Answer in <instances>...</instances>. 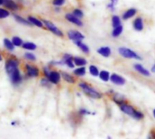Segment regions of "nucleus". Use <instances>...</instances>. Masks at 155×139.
Instances as JSON below:
<instances>
[{
	"label": "nucleus",
	"mask_w": 155,
	"mask_h": 139,
	"mask_svg": "<svg viewBox=\"0 0 155 139\" xmlns=\"http://www.w3.org/2000/svg\"><path fill=\"white\" fill-rule=\"evenodd\" d=\"M119 108L123 113L132 117L133 118H134L136 120H141V119H143V118H144V114L142 111L136 109L134 106L130 105L129 103L124 102V103L119 105Z\"/></svg>",
	"instance_id": "nucleus-1"
},
{
	"label": "nucleus",
	"mask_w": 155,
	"mask_h": 139,
	"mask_svg": "<svg viewBox=\"0 0 155 139\" xmlns=\"http://www.w3.org/2000/svg\"><path fill=\"white\" fill-rule=\"evenodd\" d=\"M79 87L82 89V90L90 98L92 99H95V100H99L103 97V94L99 91H97L95 89H94L91 85L85 83V82H81L79 83Z\"/></svg>",
	"instance_id": "nucleus-2"
},
{
	"label": "nucleus",
	"mask_w": 155,
	"mask_h": 139,
	"mask_svg": "<svg viewBox=\"0 0 155 139\" xmlns=\"http://www.w3.org/2000/svg\"><path fill=\"white\" fill-rule=\"evenodd\" d=\"M119 53L125 59H135V60H142V57L134 50L127 48V47H120L118 49Z\"/></svg>",
	"instance_id": "nucleus-3"
},
{
	"label": "nucleus",
	"mask_w": 155,
	"mask_h": 139,
	"mask_svg": "<svg viewBox=\"0 0 155 139\" xmlns=\"http://www.w3.org/2000/svg\"><path fill=\"white\" fill-rule=\"evenodd\" d=\"M44 72H45V75L46 76V78L48 79V81L51 83H54V84L59 83L60 79H61V75H60V73L58 71H49L47 68H45Z\"/></svg>",
	"instance_id": "nucleus-4"
},
{
	"label": "nucleus",
	"mask_w": 155,
	"mask_h": 139,
	"mask_svg": "<svg viewBox=\"0 0 155 139\" xmlns=\"http://www.w3.org/2000/svg\"><path fill=\"white\" fill-rule=\"evenodd\" d=\"M19 62L16 59H8L5 62V71L8 76L16 69H18Z\"/></svg>",
	"instance_id": "nucleus-5"
},
{
	"label": "nucleus",
	"mask_w": 155,
	"mask_h": 139,
	"mask_svg": "<svg viewBox=\"0 0 155 139\" xmlns=\"http://www.w3.org/2000/svg\"><path fill=\"white\" fill-rule=\"evenodd\" d=\"M42 22H43V24H45V25L46 26V28H47L49 31H51L53 33H54L55 35H57V36H59V37H63V36H64V33L61 32V30H59L52 22H50V21H48V20H45V19H44Z\"/></svg>",
	"instance_id": "nucleus-6"
},
{
	"label": "nucleus",
	"mask_w": 155,
	"mask_h": 139,
	"mask_svg": "<svg viewBox=\"0 0 155 139\" xmlns=\"http://www.w3.org/2000/svg\"><path fill=\"white\" fill-rule=\"evenodd\" d=\"M9 78L11 80V82L14 84V85H18L22 82V76L20 74V71H19V69H16L10 75H9Z\"/></svg>",
	"instance_id": "nucleus-7"
},
{
	"label": "nucleus",
	"mask_w": 155,
	"mask_h": 139,
	"mask_svg": "<svg viewBox=\"0 0 155 139\" xmlns=\"http://www.w3.org/2000/svg\"><path fill=\"white\" fill-rule=\"evenodd\" d=\"M110 80L111 81L115 84V85H118V86H123L126 83V80L121 76V75H118L116 73H113L111 76H110Z\"/></svg>",
	"instance_id": "nucleus-8"
},
{
	"label": "nucleus",
	"mask_w": 155,
	"mask_h": 139,
	"mask_svg": "<svg viewBox=\"0 0 155 139\" xmlns=\"http://www.w3.org/2000/svg\"><path fill=\"white\" fill-rule=\"evenodd\" d=\"M67 35H68L69 39L74 41H74H82L84 39V35L83 33H81L80 32L75 31V30H70L67 33Z\"/></svg>",
	"instance_id": "nucleus-9"
},
{
	"label": "nucleus",
	"mask_w": 155,
	"mask_h": 139,
	"mask_svg": "<svg viewBox=\"0 0 155 139\" xmlns=\"http://www.w3.org/2000/svg\"><path fill=\"white\" fill-rule=\"evenodd\" d=\"M133 26L134 29L137 32H142L144 29V22L142 17H136L134 21L133 22Z\"/></svg>",
	"instance_id": "nucleus-10"
},
{
	"label": "nucleus",
	"mask_w": 155,
	"mask_h": 139,
	"mask_svg": "<svg viewBox=\"0 0 155 139\" xmlns=\"http://www.w3.org/2000/svg\"><path fill=\"white\" fill-rule=\"evenodd\" d=\"M25 71H26V73H27L28 77L34 78V77H37L39 75V70L36 67L33 66V65L26 64L25 65Z\"/></svg>",
	"instance_id": "nucleus-11"
},
{
	"label": "nucleus",
	"mask_w": 155,
	"mask_h": 139,
	"mask_svg": "<svg viewBox=\"0 0 155 139\" xmlns=\"http://www.w3.org/2000/svg\"><path fill=\"white\" fill-rule=\"evenodd\" d=\"M134 69L138 73H140V74L143 75V76H145V77H150V76H151L150 71H149L147 69H145L142 64H139V63L134 64Z\"/></svg>",
	"instance_id": "nucleus-12"
},
{
	"label": "nucleus",
	"mask_w": 155,
	"mask_h": 139,
	"mask_svg": "<svg viewBox=\"0 0 155 139\" xmlns=\"http://www.w3.org/2000/svg\"><path fill=\"white\" fill-rule=\"evenodd\" d=\"M65 18H66V20H68L70 23H72V24H75V25H77V26H83V22L80 20V18H78V17H76L75 15H74L73 14H65Z\"/></svg>",
	"instance_id": "nucleus-13"
},
{
	"label": "nucleus",
	"mask_w": 155,
	"mask_h": 139,
	"mask_svg": "<svg viewBox=\"0 0 155 139\" xmlns=\"http://www.w3.org/2000/svg\"><path fill=\"white\" fill-rule=\"evenodd\" d=\"M137 14V9L136 8H129L128 10L124 11L122 14V18L124 20H128V19H131L132 17H134L135 14Z\"/></svg>",
	"instance_id": "nucleus-14"
},
{
	"label": "nucleus",
	"mask_w": 155,
	"mask_h": 139,
	"mask_svg": "<svg viewBox=\"0 0 155 139\" xmlns=\"http://www.w3.org/2000/svg\"><path fill=\"white\" fill-rule=\"evenodd\" d=\"M61 64H66L68 67L74 68V58L70 54H65V55H64V57H63V59L61 61Z\"/></svg>",
	"instance_id": "nucleus-15"
},
{
	"label": "nucleus",
	"mask_w": 155,
	"mask_h": 139,
	"mask_svg": "<svg viewBox=\"0 0 155 139\" xmlns=\"http://www.w3.org/2000/svg\"><path fill=\"white\" fill-rule=\"evenodd\" d=\"M97 52L102 55L103 57H105V58H108L111 56V53H112V51H111V48L108 47V46H103V47H100L98 50H97Z\"/></svg>",
	"instance_id": "nucleus-16"
},
{
	"label": "nucleus",
	"mask_w": 155,
	"mask_h": 139,
	"mask_svg": "<svg viewBox=\"0 0 155 139\" xmlns=\"http://www.w3.org/2000/svg\"><path fill=\"white\" fill-rule=\"evenodd\" d=\"M112 99H113L114 102V103H116L117 105H121V104H123V103L126 102V100H125L124 96V95H122V94L115 93V94H114V95H113V98H112Z\"/></svg>",
	"instance_id": "nucleus-17"
},
{
	"label": "nucleus",
	"mask_w": 155,
	"mask_h": 139,
	"mask_svg": "<svg viewBox=\"0 0 155 139\" xmlns=\"http://www.w3.org/2000/svg\"><path fill=\"white\" fill-rule=\"evenodd\" d=\"M74 43L76 44L77 47H79V48L81 49V51H82L83 52H84V53H86V54H88V53L90 52L89 47H88L85 43H84L82 41H74Z\"/></svg>",
	"instance_id": "nucleus-18"
},
{
	"label": "nucleus",
	"mask_w": 155,
	"mask_h": 139,
	"mask_svg": "<svg viewBox=\"0 0 155 139\" xmlns=\"http://www.w3.org/2000/svg\"><path fill=\"white\" fill-rule=\"evenodd\" d=\"M123 32H124V27H123L122 24L117 26V27H114V29L112 31V36L114 38H117L123 33Z\"/></svg>",
	"instance_id": "nucleus-19"
},
{
	"label": "nucleus",
	"mask_w": 155,
	"mask_h": 139,
	"mask_svg": "<svg viewBox=\"0 0 155 139\" xmlns=\"http://www.w3.org/2000/svg\"><path fill=\"white\" fill-rule=\"evenodd\" d=\"M74 65L81 67V66L86 65L87 64V61L84 58H83V57H74Z\"/></svg>",
	"instance_id": "nucleus-20"
},
{
	"label": "nucleus",
	"mask_w": 155,
	"mask_h": 139,
	"mask_svg": "<svg viewBox=\"0 0 155 139\" xmlns=\"http://www.w3.org/2000/svg\"><path fill=\"white\" fill-rule=\"evenodd\" d=\"M5 7L10 8L11 10H16L18 8L17 5L13 1V0H4V4Z\"/></svg>",
	"instance_id": "nucleus-21"
},
{
	"label": "nucleus",
	"mask_w": 155,
	"mask_h": 139,
	"mask_svg": "<svg viewBox=\"0 0 155 139\" xmlns=\"http://www.w3.org/2000/svg\"><path fill=\"white\" fill-rule=\"evenodd\" d=\"M110 76H111V74H110V72L108 71H102L99 72L100 79L104 82H107L110 80Z\"/></svg>",
	"instance_id": "nucleus-22"
},
{
	"label": "nucleus",
	"mask_w": 155,
	"mask_h": 139,
	"mask_svg": "<svg viewBox=\"0 0 155 139\" xmlns=\"http://www.w3.org/2000/svg\"><path fill=\"white\" fill-rule=\"evenodd\" d=\"M28 21L32 24H34V25H35V26H37V27H43V22L42 21H40V20H38V19H36L35 17H34V16H29L28 17Z\"/></svg>",
	"instance_id": "nucleus-23"
},
{
	"label": "nucleus",
	"mask_w": 155,
	"mask_h": 139,
	"mask_svg": "<svg viewBox=\"0 0 155 139\" xmlns=\"http://www.w3.org/2000/svg\"><path fill=\"white\" fill-rule=\"evenodd\" d=\"M62 77L68 83H74L75 82V79L72 75H70L69 73H67V72H63L62 73Z\"/></svg>",
	"instance_id": "nucleus-24"
},
{
	"label": "nucleus",
	"mask_w": 155,
	"mask_h": 139,
	"mask_svg": "<svg viewBox=\"0 0 155 139\" xmlns=\"http://www.w3.org/2000/svg\"><path fill=\"white\" fill-rule=\"evenodd\" d=\"M74 75H76V76L82 77V76H84V75H85L86 70H85V68H84V66H81V67L75 69V70L74 71Z\"/></svg>",
	"instance_id": "nucleus-25"
},
{
	"label": "nucleus",
	"mask_w": 155,
	"mask_h": 139,
	"mask_svg": "<svg viewBox=\"0 0 155 139\" xmlns=\"http://www.w3.org/2000/svg\"><path fill=\"white\" fill-rule=\"evenodd\" d=\"M122 24V20L118 15H113L112 17V25L113 27H117Z\"/></svg>",
	"instance_id": "nucleus-26"
},
{
	"label": "nucleus",
	"mask_w": 155,
	"mask_h": 139,
	"mask_svg": "<svg viewBox=\"0 0 155 139\" xmlns=\"http://www.w3.org/2000/svg\"><path fill=\"white\" fill-rule=\"evenodd\" d=\"M23 48L25 49V50H29V51H34L36 49V45L34 43H31V42H27V43H25L22 44Z\"/></svg>",
	"instance_id": "nucleus-27"
},
{
	"label": "nucleus",
	"mask_w": 155,
	"mask_h": 139,
	"mask_svg": "<svg viewBox=\"0 0 155 139\" xmlns=\"http://www.w3.org/2000/svg\"><path fill=\"white\" fill-rule=\"evenodd\" d=\"M14 17H15V19L18 23H20V24H25V25H31V24H32L29 21H27V20L22 18L21 16H19V15H17V14H14Z\"/></svg>",
	"instance_id": "nucleus-28"
},
{
	"label": "nucleus",
	"mask_w": 155,
	"mask_h": 139,
	"mask_svg": "<svg viewBox=\"0 0 155 139\" xmlns=\"http://www.w3.org/2000/svg\"><path fill=\"white\" fill-rule=\"evenodd\" d=\"M89 71H90V73H91V75H93V76H94V77H97V76H99V70H98V68L95 66V65H90L89 66Z\"/></svg>",
	"instance_id": "nucleus-29"
},
{
	"label": "nucleus",
	"mask_w": 155,
	"mask_h": 139,
	"mask_svg": "<svg viewBox=\"0 0 155 139\" xmlns=\"http://www.w3.org/2000/svg\"><path fill=\"white\" fill-rule=\"evenodd\" d=\"M4 45H5V47L7 50H9V51H13V50H14V47H15V45L13 44L12 41H10V40L7 39V38H5V39L4 40Z\"/></svg>",
	"instance_id": "nucleus-30"
},
{
	"label": "nucleus",
	"mask_w": 155,
	"mask_h": 139,
	"mask_svg": "<svg viewBox=\"0 0 155 139\" xmlns=\"http://www.w3.org/2000/svg\"><path fill=\"white\" fill-rule=\"evenodd\" d=\"M12 43L15 46H21L23 44V41L21 38H19L18 36H14L12 39Z\"/></svg>",
	"instance_id": "nucleus-31"
},
{
	"label": "nucleus",
	"mask_w": 155,
	"mask_h": 139,
	"mask_svg": "<svg viewBox=\"0 0 155 139\" xmlns=\"http://www.w3.org/2000/svg\"><path fill=\"white\" fill-rule=\"evenodd\" d=\"M74 15H75L76 17H78V18H83L84 17V12L81 10V9H78V8H76V9H74V11H73V13H72Z\"/></svg>",
	"instance_id": "nucleus-32"
},
{
	"label": "nucleus",
	"mask_w": 155,
	"mask_h": 139,
	"mask_svg": "<svg viewBox=\"0 0 155 139\" xmlns=\"http://www.w3.org/2000/svg\"><path fill=\"white\" fill-rule=\"evenodd\" d=\"M10 13L5 10V9H3V8H0V19H3V18H5L7 16H9Z\"/></svg>",
	"instance_id": "nucleus-33"
},
{
	"label": "nucleus",
	"mask_w": 155,
	"mask_h": 139,
	"mask_svg": "<svg viewBox=\"0 0 155 139\" xmlns=\"http://www.w3.org/2000/svg\"><path fill=\"white\" fill-rule=\"evenodd\" d=\"M25 58L26 59V60H29V61H35L36 60V58H35V56L33 54V53H31V52H26L25 54Z\"/></svg>",
	"instance_id": "nucleus-34"
},
{
	"label": "nucleus",
	"mask_w": 155,
	"mask_h": 139,
	"mask_svg": "<svg viewBox=\"0 0 155 139\" xmlns=\"http://www.w3.org/2000/svg\"><path fill=\"white\" fill-rule=\"evenodd\" d=\"M79 114L83 117V116H85V115H89V114H91V112H90V111H88L86 109H80V110H79Z\"/></svg>",
	"instance_id": "nucleus-35"
},
{
	"label": "nucleus",
	"mask_w": 155,
	"mask_h": 139,
	"mask_svg": "<svg viewBox=\"0 0 155 139\" xmlns=\"http://www.w3.org/2000/svg\"><path fill=\"white\" fill-rule=\"evenodd\" d=\"M65 3V0H54L53 1V4L56 6H61L63 5Z\"/></svg>",
	"instance_id": "nucleus-36"
},
{
	"label": "nucleus",
	"mask_w": 155,
	"mask_h": 139,
	"mask_svg": "<svg viewBox=\"0 0 155 139\" xmlns=\"http://www.w3.org/2000/svg\"><path fill=\"white\" fill-rule=\"evenodd\" d=\"M48 82H50V81H47L46 79H43V80L41 81V83H42V85H44V86H48Z\"/></svg>",
	"instance_id": "nucleus-37"
},
{
	"label": "nucleus",
	"mask_w": 155,
	"mask_h": 139,
	"mask_svg": "<svg viewBox=\"0 0 155 139\" xmlns=\"http://www.w3.org/2000/svg\"><path fill=\"white\" fill-rule=\"evenodd\" d=\"M152 71H153V72H155V63L154 65L153 66V68H152Z\"/></svg>",
	"instance_id": "nucleus-38"
},
{
	"label": "nucleus",
	"mask_w": 155,
	"mask_h": 139,
	"mask_svg": "<svg viewBox=\"0 0 155 139\" xmlns=\"http://www.w3.org/2000/svg\"><path fill=\"white\" fill-rule=\"evenodd\" d=\"M4 4V0H0V5H3Z\"/></svg>",
	"instance_id": "nucleus-39"
},
{
	"label": "nucleus",
	"mask_w": 155,
	"mask_h": 139,
	"mask_svg": "<svg viewBox=\"0 0 155 139\" xmlns=\"http://www.w3.org/2000/svg\"><path fill=\"white\" fill-rule=\"evenodd\" d=\"M153 117H154V118H155V109H153Z\"/></svg>",
	"instance_id": "nucleus-40"
},
{
	"label": "nucleus",
	"mask_w": 155,
	"mask_h": 139,
	"mask_svg": "<svg viewBox=\"0 0 155 139\" xmlns=\"http://www.w3.org/2000/svg\"><path fill=\"white\" fill-rule=\"evenodd\" d=\"M2 60H3V58H2V56H1V54H0V62H1Z\"/></svg>",
	"instance_id": "nucleus-41"
}]
</instances>
